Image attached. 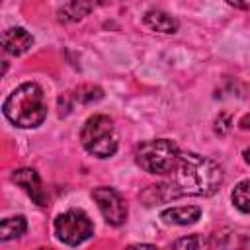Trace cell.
Instances as JSON below:
<instances>
[{
    "mask_svg": "<svg viewBox=\"0 0 250 250\" xmlns=\"http://www.w3.org/2000/svg\"><path fill=\"white\" fill-rule=\"evenodd\" d=\"M27 229V223L21 215L18 217H8L0 223V238L2 240H12V238H18L25 232Z\"/></svg>",
    "mask_w": 250,
    "mask_h": 250,
    "instance_id": "11",
    "label": "cell"
},
{
    "mask_svg": "<svg viewBox=\"0 0 250 250\" xmlns=\"http://www.w3.org/2000/svg\"><path fill=\"white\" fill-rule=\"evenodd\" d=\"M90 10H92V4H86V2H68V4H64L59 10V14H61V20H64V21H78Z\"/></svg>",
    "mask_w": 250,
    "mask_h": 250,
    "instance_id": "13",
    "label": "cell"
},
{
    "mask_svg": "<svg viewBox=\"0 0 250 250\" xmlns=\"http://www.w3.org/2000/svg\"><path fill=\"white\" fill-rule=\"evenodd\" d=\"M223 184V170L211 158L195 152H182L172 182L166 184L172 197L180 195H211Z\"/></svg>",
    "mask_w": 250,
    "mask_h": 250,
    "instance_id": "1",
    "label": "cell"
},
{
    "mask_svg": "<svg viewBox=\"0 0 250 250\" xmlns=\"http://www.w3.org/2000/svg\"><path fill=\"white\" fill-rule=\"evenodd\" d=\"M180 148L174 141L170 139H154V141H143L135 148V160L137 164L148 172V174H158L166 176L172 174L180 160Z\"/></svg>",
    "mask_w": 250,
    "mask_h": 250,
    "instance_id": "3",
    "label": "cell"
},
{
    "mask_svg": "<svg viewBox=\"0 0 250 250\" xmlns=\"http://www.w3.org/2000/svg\"><path fill=\"white\" fill-rule=\"evenodd\" d=\"M230 6H236V8H246V10H250V4H234V2H230Z\"/></svg>",
    "mask_w": 250,
    "mask_h": 250,
    "instance_id": "19",
    "label": "cell"
},
{
    "mask_svg": "<svg viewBox=\"0 0 250 250\" xmlns=\"http://www.w3.org/2000/svg\"><path fill=\"white\" fill-rule=\"evenodd\" d=\"M244 158H246V162H250V148L244 150Z\"/></svg>",
    "mask_w": 250,
    "mask_h": 250,
    "instance_id": "20",
    "label": "cell"
},
{
    "mask_svg": "<svg viewBox=\"0 0 250 250\" xmlns=\"http://www.w3.org/2000/svg\"><path fill=\"white\" fill-rule=\"evenodd\" d=\"M4 115L16 127H37L47 117V102L39 84L25 82L18 86L4 102Z\"/></svg>",
    "mask_w": 250,
    "mask_h": 250,
    "instance_id": "2",
    "label": "cell"
},
{
    "mask_svg": "<svg viewBox=\"0 0 250 250\" xmlns=\"http://www.w3.org/2000/svg\"><path fill=\"white\" fill-rule=\"evenodd\" d=\"M240 129H250V113H246L242 119H240Z\"/></svg>",
    "mask_w": 250,
    "mask_h": 250,
    "instance_id": "18",
    "label": "cell"
},
{
    "mask_svg": "<svg viewBox=\"0 0 250 250\" xmlns=\"http://www.w3.org/2000/svg\"><path fill=\"white\" fill-rule=\"evenodd\" d=\"M145 25L158 33H176L178 31V20H174L170 14L162 10H148L145 14Z\"/></svg>",
    "mask_w": 250,
    "mask_h": 250,
    "instance_id": "9",
    "label": "cell"
},
{
    "mask_svg": "<svg viewBox=\"0 0 250 250\" xmlns=\"http://www.w3.org/2000/svg\"><path fill=\"white\" fill-rule=\"evenodd\" d=\"M55 232L61 242L68 246H78L94 234V225L84 211L70 209L55 219Z\"/></svg>",
    "mask_w": 250,
    "mask_h": 250,
    "instance_id": "5",
    "label": "cell"
},
{
    "mask_svg": "<svg viewBox=\"0 0 250 250\" xmlns=\"http://www.w3.org/2000/svg\"><path fill=\"white\" fill-rule=\"evenodd\" d=\"M12 182H16L20 188H23V191L37 203V205H47V193H45V188L41 184V178L35 170L31 168H21V170H16L12 174Z\"/></svg>",
    "mask_w": 250,
    "mask_h": 250,
    "instance_id": "7",
    "label": "cell"
},
{
    "mask_svg": "<svg viewBox=\"0 0 250 250\" xmlns=\"http://www.w3.org/2000/svg\"><path fill=\"white\" fill-rule=\"evenodd\" d=\"M80 141L82 146L98 158L113 156L117 150V131L113 121L107 115L88 117L80 131Z\"/></svg>",
    "mask_w": 250,
    "mask_h": 250,
    "instance_id": "4",
    "label": "cell"
},
{
    "mask_svg": "<svg viewBox=\"0 0 250 250\" xmlns=\"http://www.w3.org/2000/svg\"><path fill=\"white\" fill-rule=\"evenodd\" d=\"M104 96V92L98 88V86H80L74 94V98L82 104H90V102H96Z\"/></svg>",
    "mask_w": 250,
    "mask_h": 250,
    "instance_id": "15",
    "label": "cell"
},
{
    "mask_svg": "<svg viewBox=\"0 0 250 250\" xmlns=\"http://www.w3.org/2000/svg\"><path fill=\"white\" fill-rule=\"evenodd\" d=\"M230 197H232V203L238 211L250 213V180H242L240 184H236Z\"/></svg>",
    "mask_w": 250,
    "mask_h": 250,
    "instance_id": "14",
    "label": "cell"
},
{
    "mask_svg": "<svg viewBox=\"0 0 250 250\" xmlns=\"http://www.w3.org/2000/svg\"><path fill=\"white\" fill-rule=\"evenodd\" d=\"M39 250H49V248H39Z\"/></svg>",
    "mask_w": 250,
    "mask_h": 250,
    "instance_id": "21",
    "label": "cell"
},
{
    "mask_svg": "<svg viewBox=\"0 0 250 250\" xmlns=\"http://www.w3.org/2000/svg\"><path fill=\"white\" fill-rule=\"evenodd\" d=\"M33 45V37L23 27H10L2 33V47L8 55H23Z\"/></svg>",
    "mask_w": 250,
    "mask_h": 250,
    "instance_id": "8",
    "label": "cell"
},
{
    "mask_svg": "<svg viewBox=\"0 0 250 250\" xmlns=\"http://www.w3.org/2000/svg\"><path fill=\"white\" fill-rule=\"evenodd\" d=\"M172 250H213V244L203 234H189V236L178 238Z\"/></svg>",
    "mask_w": 250,
    "mask_h": 250,
    "instance_id": "12",
    "label": "cell"
},
{
    "mask_svg": "<svg viewBox=\"0 0 250 250\" xmlns=\"http://www.w3.org/2000/svg\"><path fill=\"white\" fill-rule=\"evenodd\" d=\"M125 250H158V248L152 246V244H131V246H127Z\"/></svg>",
    "mask_w": 250,
    "mask_h": 250,
    "instance_id": "17",
    "label": "cell"
},
{
    "mask_svg": "<svg viewBox=\"0 0 250 250\" xmlns=\"http://www.w3.org/2000/svg\"><path fill=\"white\" fill-rule=\"evenodd\" d=\"M92 197L98 203L100 213L104 215V219L109 225L119 227V225L125 223V219H127V205H125V201L121 199V195L113 188H96L92 191Z\"/></svg>",
    "mask_w": 250,
    "mask_h": 250,
    "instance_id": "6",
    "label": "cell"
},
{
    "mask_svg": "<svg viewBox=\"0 0 250 250\" xmlns=\"http://www.w3.org/2000/svg\"><path fill=\"white\" fill-rule=\"evenodd\" d=\"M232 240H234L232 250H250V238H248V236H244V234H236Z\"/></svg>",
    "mask_w": 250,
    "mask_h": 250,
    "instance_id": "16",
    "label": "cell"
},
{
    "mask_svg": "<svg viewBox=\"0 0 250 250\" xmlns=\"http://www.w3.org/2000/svg\"><path fill=\"white\" fill-rule=\"evenodd\" d=\"M201 217V209L195 205H184V207H172L162 211V219L166 223L174 225H191Z\"/></svg>",
    "mask_w": 250,
    "mask_h": 250,
    "instance_id": "10",
    "label": "cell"
}]
</instances>
